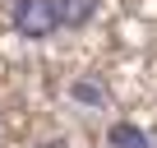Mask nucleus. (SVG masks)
<instances>
[{"label":"nucleus","mask_w":157,"mask_h":148,"mask_svg":"<svg viewBox=\"0 0 157 148\" xmlns=\"http://www.w3.org/2000/svg\"><path fill=\"white\" fill-rule=\"evenodd\" d=\"M10 28L23 42H46V37L60 33L56 5H51V0H14V5H10Z\"/></svg>","instance_id":"nucleus-1"},{"label":"nucleus","mask_w":157,"mask_h":148,"mask_svg":"<svg viewBox=\"0 0 157 148\" xmlns=\"http://www.w3.org/2000/svg\"><path fill=\"white\" fill-rule=\"evenodd\" d=\"M69 102H78V107H88V111H106L111 93H106V84L97 79V74H78V79L69 84Z\"/></svg>","instance_id":"nucleus-2"},{"label":"nucleus","mask_w":157,"mask_h":148,"mask_svg":"<svg viewBox=\"0 0 157 148\" xmlns=\"http://www.w3.org/2000/svg\"><path fill=\"white\" fill-rule=\"evenodd\" d=\"M106 148H152V134L134 120H111L106 125Z\"/></svg>","instance_id":"nucleus-4"},{"label":"nucleus","mask_w":157,"mask_h":148,"mask_svg":"<svg viewBox=\"0 0 157 148\" xmlns=\"http://www.w3.org/2000/svg\"><path fill=\"white\" fill-rule=\"evenodd\" d=\"M56 5V23L60 28H88L102 10V0H51Z\"/></svg>","instance_id":"nucleus-3"}]
</instances>
